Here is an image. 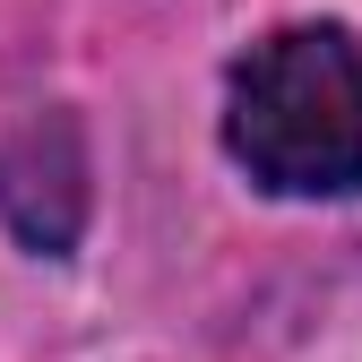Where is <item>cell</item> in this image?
<instances>
[{
  "label": "cell",
  "instance_id": "2",
  "mask_svg": "<svg viewBox=\"0 0 362 362\" xmlns=\"http://www.w3.org/2000/svg\"><path fill=\"white\" fill-rule=\"evenodd\" d=\"M86 139L69 112H26L9 139H0V216H9V233L43 259L78 250L86 233Z\"/></svg>",
  "mask_w": 362,
  "mask_h": 362
},
{
  "label": "cell",
  "instance_id": "1",
  "mask_svg": "<svg viewBox=\"0 0 362 362\" xmlns=\"http://www.w3.org/2000/svg\"><path fill=\"white\" fill-rule=\"evenodd\" d=\"M224 156L267 199L362 190V35L337 18L259 35L224 78Z\"/></svg>",
  "mask_w": 362,
  "mask_h": 362
}]
</instances>
